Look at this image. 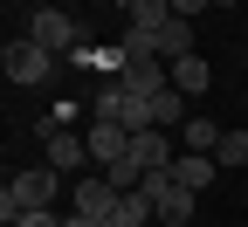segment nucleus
Instances as JSON below:
<instances>
[{
	"label": "nucleus",
	"instance_id": "20",
	"mask_svg": "<svg viewBox=\"0 0 248 227\" xmlns=\"http://www.w3.org/2000/svg\"><path fill=\"white\" fill-rule=\"evenodd\" d=\"M241 69H248V48H241Z\"/></svg>",
	"mask_w": 248,
	"mask_h": 227
},
{
	"label": "nucleus",
	"instance_id": "18",
	"mask_svg": "<svg viewBox=\"0 0 248 227\" xmlns=\"http://www.w3.org/2000/svg\"><path fill=\"white\" fill-rule=\"evenodd\" d=\"M200 7H214V0H172V14H179V21H193Z\"/></svg>",
	"mask_w": 248,
	"mask_h": 227
},
{
	"label": "nucleus",
	"instance_id": "10",
	"mask_svg": "<svg viewBox=\"0 0 248 227\" xmlns=\"http://www.w3.org/2000/svg\"><path fill=\"white\" fill-rule=\"evenodd\" d=\"M172 179L193 186V193H207L214 179H221V158H214V151H179V158H172Z\"/></svg>",
	"mask_w": 248,
	"mask_h": 227
},
{
	"label": "nucleus",
	"instance_id": "3",
	"mask_svg": "<svg viewBox=\"0 0 248 227\" xmlns=\"http://www.w3.org/2000/svg\"><path fill=\"white\" fill-rule=\"evenodd\" d=\"M90 117H110V124H124V131H159V124H152V96H131L124 83H104L97 96H90Z\"/></svg>",
	"mask_w": 248,
	"mask_h": 227
},
{
	"label": "nucleus",
	"instance_id": "16",
	"mask_svg": "<svg viewBox=\"0 0 248 227\" xmlns=\"http://www.w3.org/2000/svg\"><path fill=\"white\" fill-rule=\"evenodd\" d=\"M159 55H166V62L193 55V21H172V28H159Z\"/></svg>",
	"mask_w": 248,
	"mask_h": 227
},
{
	"label": "nucleus",
	"instance_id": "8",
	"mask_svg": "<svg viewBox=\"0 0 248 227\" xmlns=\"http://www.w3.org/2000/svg\"><path fill=\"white\" fill-rule=\"evenodd\" d=\"M172 158H179V151H172V138H166V131H138V138H131V151H124L117 166H131V172L145 179V172H166Z\"/></svg>",
	"mask_w": 248,
	"mask_h": 227
},
{
	"label": "nucleus",
	"instance_id": "9",
	"mask_svg": "<svg viewBox=\"0 0 248 227\" xmlns=\"http://www.w3.org/2000/svg\"><path fill=\"white\" fill-rule=\"evenodd\" d=\"M83 138H90V158H97L104 172L117 166L124 151H131V131H124V124H110V117H90V124H83Z\"/></svg>",
	"mask_w": 248,
	"mask_h": 227
},
{
	"label": "nucleus",
	"instance_id": "21",
	"mask_svg": "<svg viewBox=\"0 0 248 227\" xmlns=\"http://www.w3.org/2000/svg\"><path fill=\"white\" fill-rule=\"evenodd\" d=\"M241 7H248V0H241Z\"/></svg>",
	"mask_w": 248,
	"mask_h": 227
},
{
	"label": "nucleus",
	"instance_id": "12",
	"mask_svg": "<svg viewBox=\"0 0 248 227\" xmlns=\"http://www.w3.org/2000/svg\"><path fill=\"white\" fill-rule=\"evenodd\" d=\"M172 83H179L186 96H207V83H214V69H207V62H200V48H193V55H179V62H172Z\"/></svg>",
	"mask_w": 248,
	"mask_h": 227
},
{
	"label": "nucleus",
	"instance_id": "4",
	"mask_svg": "<svg viewBox=\"0 0 248 227\" xmlns=\"http://www.w3.org/2000/svg\"><path fill=\"white\" fill-rule=\"evenodd\" d=\"M0 62H7V83L35 90V83H48V76H55V62H62V55H55V48H42L35 35H14L7 48H0Z\"/></svg>",
	"mask_w": 248,
	"mask_h": 227
},
{
	"label": "nucleus",
	"instance_id": "1",
	"mask_svg": "<svg viewBox=\"0 0 248 227\" xmlns=\"http://www.w3.org/2000/svg\"><path fill=\"white\" fill-rule=\"evenodd\" d=\"M55 193H62V172L55 166H28V172H14L7 186H0V220H21V213H35V207H55Z\"/></svg>",
	"mask_w": 248,
	"mask_h": 227
},
{
	"label": "nucleus",
	"instance_id": "5",
	"mask_svg": "<svg viewBox=\"0 0 248 227\" xmlns=\"http://www.w3.org/2000/svg\"><path fill=\"white\" fill-rule=\"evenodd\" d=\"M21 35H35V42H42V48H55L62 62H69V55L83 48V28H76V14H69V7H35Z\"/></svg>",
	"mask_w": 248,
	"mask_h": 227
},
{
	"label": "nucleus",
	"instance_id": "7",
	"mask_svg": "<svg viewBox=\"0 0 248 227\" xmlns=\"http://www.w3.org/2000/svg\"><path fill=\"white\" fill-rule=\"evenodd\" d=\"M42 166H55L62 179H83V166H97V158H90L83 131H55V138H42Z\"/></svg>",
	"mask_w": 248,
	"mask_h": 227
},
{
	"label": "nucleus",
	"instance_id": "15",
	"mask_svg": "<svg viewBox=\"0 0 248 227\" xmlns=\"http://www.w3.org/2000/svg\"><path fill=\"white\" fill-rule=\"evenodd\" d=\"M214 158H221V172H234V166H248V124H241V131L228 124V131H221V145H214Z\"/></svg>",
	"mask_w": 248,
	"mask_h": 227
},
{
	"label": "nucleus",
	"instance_id": "2",
	"mask_svg": "<svg viewBox=\"0 0 248 227\" xmlns=\"http://www.w3.org/2000/svg\"><path fill=\"white\" fill-rule=\"evenodd\" d=\"M138 193L152 200L159 227H193V207H200V193H193V186H179V179H172V166H166V172H145V179H138Z\"/></svg>",
	"mask_w": 248,
	"mask_h": 227
},
{
	"label": "nucleus",
	"instance_id": "19",
	"mask_svg": "<svg viewBox=\"0 0 248 227\" xmlns=\"http://www.w3.org/2000/svg\"><path fill=\"white\" fill-rule=\"evenodd\" d=\"M62 227H104V220H90V213H69V220H62Z\"/></svg>",
	"mask_w": 248,
	"mask_h": 227
},
{
	"label": "nucleus",
	"instance_id": "17",
	"mask_svg": "<svg viewBox=\"0 0 248 227\" xmlns=\"http://www.w3.org/2000/svg\"><path fill=\"white\" fill-rule=\"evenodd\" d=\"M14 227H62V213H55V207H35V213H21Z\"/></svg>",
	"mask_w": 248,
	"mask_h": 227
},
{
	"label": "nucleus",
	"instance_id": "11",
	"mask_svg": "<svg viewBox=\"0 0 248 227\" xmlns=\"http://www.w3.org/2000/svg\"><path fill=\"white\" fill-rule=\"evenodd\" d=\"M172 0H131L124 7V28H138V35H159V28H172Z\"/></svg>",
	"mask_w": 248,
	"mask_h": 227
},
{
	"label": "nucleus",
	"instance_id": "14",
	"mask_svg": "<svg viewBox=\"0 0 248 227\" xmlns=\"http://www.w3.org/2000/svg\"><path fill=\"white\" fill-rule=\"evenodd\" d=\"M179 145L186 151H214V145H221V124H214V117H186L179 124Z\"/></svg>",
	"mask_w": 248,
	"mask_h": 227
},
{
	"label": "nucleus",
	"instance_id": "6",
	"mask_svg": "<svg viewBox=\"0 0 248 227\" xmlns=\"http://www.w3.org/2000/svg\"><path fill=\"white\" fill-rule=\"evenodd\" d=\"M117 200H124V193L110 186V172H83V179H69V213H90V220H104V227H110Z\"/></svg>",
	"mask_w": 248,
	"mask_h": 227
},
{
	"label": "nucleus",
	"instance_id": "13",
	"mask_svg": "<svg viewBox=\"0 0 248 227\" xmlns=\"http://www.w3.org/2000/svg\"><path fill=\"white\" fill-rule=\"evenodd\" d=\"M152 124H159V131H172V124H186V90H179V83H166L159 96H152Z\"/></svg>",
	"mask_w": 248,
	"mask_h": 227
}]
</instances>
